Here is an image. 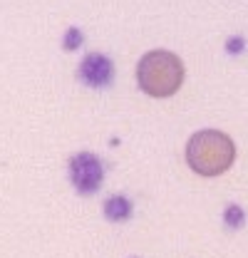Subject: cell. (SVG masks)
Masks as SVG:
<instances>
[{"label": "cell", "instance_id": "1", "mask_svg": "<svg viewBox=\"0 0 248 258\" xmlns=\"http://www.w3.org/2000/svg\"><path fill=\"white\" fill-rule=\"evenodd\" d=\"M236 159V144L218 129H201L186 144V161L199 176H218L231 169Z\"/></svg>", "mask_w": 248, "mask_h": 258}, {"label": "cell", "instance_id": "2", "mask_svg": "<svg viewBox=\"0 0 248 258\" xmlns=\"http://www.w3.org/2000/svg\"><path fill=\"white\" fill-rule=\"evenodd\" d=\"M137 82L149 97L166 99L184 85V62L169 50H152L137 64Z\"/></svg>", "mask_w": 248, "mask_h": 258}, {"label": "cell", "instance_id": "3", "mask_svg": "<svg viewBox=\"0 0 248 258\" xmlns=\"http://www.w3.org/2000/svg\"><path fill=\"white\" fill-rule=\"evenodd\" d=\"M70 181L75 191L82 196H92L102 189L104 181V166L102 159L92 152H80L70 159Z\"/></svg>", "mask_w": 248, "mask_h": 258}, {"label": "cell", "instance_id": "4", "mask_svg": "<svg viewBox=\"0 0 248 258\" xmlns=\"http://www.w3.org/2000/svg\"><path fill=\"white\" fill-rule=\"evenodd\" d=\"M77 77L87 87L104 90L114 82V62L102 52H90V55L82 57V62L77 67Z\"/></svg>", "mask_w": 248, "mask_h": 258}, {"label": "cell", "instance_id": "5", "mask_svg": "<svg viewBox=\"0 0 248 258\" xmlns=\"http://www.w3.org/2000/svg\"><path fill=\"white\" fill-rule=\"evenodd\" d=\"M132 201L122 196V194H114V196H109L107 201H104V216L109 219V221H114V224H122V221H129L132 219Z\"/></svg>", "mask_w": 248, "mask_h": 258}, {"label": "cell", "instance_id": "6", "mask_svg": "<svg viewBox=\"0 0 248 258\" xmlns=\"http://www.w3.org/2000/svg\"><path fill=\"white\" fill-rule=\"evenodd\" d=\"M223 221H226V226L231 231H238V228H243V224H246V214H243V209L238 204H228L226 211H223Z\"/></svg>", "mask_w": 248, "mask_h": 258}, {"label": "cell", "instance_id": "7", "mask_svg": "<svg viewBox=\"0 0 248 258\" xmlns=\"http://www.w3.org/2000/svg\"><path fill=\"white\" fill-rule=\"evenodd\" d=\"M82 40H85V35L80 28H70V30L65 32V40H62V47L67 50V52H75L80 45H82Z\"/></svg>", "mask_w": 248, "mask_h": 258}, {"label": "cell", "instance_id": "8", "mask_svg": "<svg viewBox=\"0 0 248 258\" xmlns=\"http://www.w3.org/2000/svg\"><path fill=\"white\" fill-rule=\"evenodd\" d=\"M226 50H228L231 55H233V52L238 55V52L243 50V37H231V40H228V45H226Z\"/></svg>", "mask_w": 248, "mask_h": 258}]
</instances>
